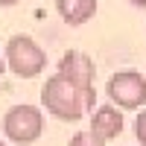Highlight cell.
<instances>
[{"label": "cell", "mask_w": 146, "mask_h": 146, "mask_svg": "<svg viewBox=\"0 0 146 146\" xmlns=\"http://www.w3.org/2000/svg\"><path fill=\"white\" fill-rule=\"evenodd\" d=\"M3 58H6V67L15 73L18 79H35V76H41L44 67H47V53L29 35H12L6 41Z\"/></svg>", "instance_id": "2"}, {"label": "cell", "mask_w": 146, "mask_h": 146, "mask_svg": "<svg viewBox=\"0 0 146 146\" xmlns=\"http://www.w3.org/2000/svg\"><path fill=\"white\" fill-rule=\"evenodd\" d=\"M135 137L140 146H146V108H140V114L135 120Z\"/></svg>", "instance_id": "9"}, {"label": "cell", "mask_w": 146, "mask_h": 146, "mask_svg": "<svg viewBox=\"0 0 146 146\" xmlns=\"http://www.w3.org/2000/svg\"><path fill=\"white\" fill-rule=\"evenodd\" d=\"M56 12L67 27H82L96 15V0H56Z\"/></svg>", "instance_id": "7"}, {"label": "cell", "mask_w": 146, "mask_h": 146, "mask_svg": "<svg viewBox=\"0 0 146 146\" xmlns=\"http://www.w3.org/2000/svg\"><path fill=\"white\" fill-rule=\"evenodd\" d=\"M58 73L85 96V105L88 111H94L96 105V91H94V76H96V64L91 56H85L79 50H67L62 58H58Z\"/></svg>", "instance_id": "4"}, {"label": "cell", "mask_w": 146, "mask_h": 146, "mask_svg": "<svg viewBox=\"0 0 146 146\" xmlns=\"http://www.w3.org/2000/svg\"><path fill=\"white\" fill-rule=\"evenodd\" d=\"M0 146H6V143H3V140H0Z\"/></svg>", "instance_id": "12"}, {"label": "cell", "mask_w": 146, "mask_h": 146, "mask_svg": "<svg viewBox=\"0 0 146 146\" xmlns=\"http://www.w3.org/2000/svg\"><path fill=\"white\" fill-rule=\"evenodd\" d=\"M3 135L12 143L29 146L44 135V111L38 105H12L9 111L3 114Z\"/></svg>", "instance_id": "3"}, {"label": "cell", "mask_w": 146, "mask_h": 146, "mask_svg": "<svg viewBox=\"0 0 146 146\" xmlns=\"http://www.w3.org/2000/svg\"><path fill=\"white\" fill-rule=\"evenodd\" d=\"M67 146H108V143H105L100 135H94L91 129H79L76 135L70 137V143H67Z\"/></svg>", "instance_id": "8"}, {"label": "cell", "mask_w": 146, "mask_h": 146, "mask_svg": "<svg viewBox=\"0 0 146 146\" xmlns=\"http://www.w3.org/2000/svg\"><path fill=\"white\" fill-rule=\"evenodd\" d=\"M143 38H146V32H143Z\"/></svg>", "instance_id": "13"}, {"label": "cell", "mask_w": 146, "mask_h": 146, "mask_svg": "<svg viewBox=\"0 0 146 146\" xmlns=\"http://www.w3.org/2000/svg\"><path fill=\"white\" fill-rule=\"evenodd\" d=\"M41 105L47 108V114H53L56 120H64V123H79L88 111L85 105V96L73 88V85L56 73L41 85Z\"/></svg>", "instance_id": "1"}, {"label": "cell", "mask_w": 146, "mask_h": 146, "mask_svg": "<svg viewBox=\"0 0 146 146\" xmlns=\"http://www.w3.org/2000/svg\"><path fill=\"white\" fill-rule=\"evenodd\" d=\"M21 0H0V9H9V6H18Z\"/></svg>", "instance_id": "10"}, {"label": "cell", "mask_w": 146, "mask_h": 146, "mask_svg": "<svg viewBox=\"0 0 146 146\" xmlns=\"http://www.w3.org/2000/svg\"><path fill=\"white\" fill-rule=\"evenodd\" d=\"M105 94L120 111H140L146 105V76L137 70H120L108 79Z\"/></svg>", "instance_id": "5"}, {"label": "cell", "mask_w": 146, "mask_h": 146, "mask_svg": "<svg viewBox=\"0 0 146 146\" xmlns=\"http://www.w3.org/2000/svg\"><path fill=\"white\" fill-rule=\"evenodd\" d=\"M91 131L94 135H100L105 143H111L120 137V131H123V111H120L117 105H96L91 111Z\"/></svg>", "instance_id": "6"}, {"label": "cell", "mask_w": 146, "mask_h": 146, "mask_svg": "<svg viewBox=\"0 0 146 146\" xmlns=\"http://www.w3.org/2000/svg\"><path fill=\"white\" fill-rule=\"evenodd\" d=\"M3 73H6V58H3V53H0V79H3Z\"/></svg>", "instance_id": "11"}]
</instances>
